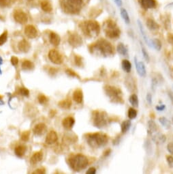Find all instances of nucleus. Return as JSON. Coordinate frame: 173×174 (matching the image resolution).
I'll use <instances>...</instances> for the list:
<instances>
[{"mask_svg": "<svg viewBox=\"0 0 173 174\" xmlns=\"http://www.w3.org/2000/svg\"><path fill=\"white\" fill-rule=\"evenodd\" d=\"M20 93L22 94V95L25 96H28L29 94V90H27L26 88H21L20 89Z\"/></svg>", "mask_w": 173, "mask_h": 174, "instance_id": "a18cd8bd", "label": "nucleus"}, {"mask_svg": "<svg viewBox=\"0 0 173 174\" xmlns=\"http://www.w3.org/2000/svg\"><path fill=\"white\" fill-rule=\"evenodd\" d=\"M104 92L106 96L110 98L113 103H123L122 92L121 90L112 85H106L104 87Z\"/></svg>", "mask_w": 173, "mask_h": 174, "instance_id": "39448f33", "label": "nucleus"}, {"mask_svg": "<svg viewBox=\"0 0 173 174\" xmlns=\"http://www.w3.org/2000/svg\"><path fill=\"white\" fill-rule=\"evenodd\" d=\"M25 33L29 38H35L37 36V29L34 26L32 25H29L26 26L25 29Z\"/></svg>", "mask_w": 173, "mask_h": 174, "instance_id": "ddd939ff", "label": "nucleus"}, {"mask_svg": "<svg viewBox=\"0 0 173 174\" xmlns=\"http://www.w3.org/2000/svg\"><path fill=\"white\" fill-rule=\"evenodd\" d=\"M82 0H64L63 1V8L67 13L76 14L81 9Z\"/></svg>", "mask_w": 173, "mask_h": 174, "instance_id": "6e6552de", "label": "nucleus"}, {"mask_svg": "<svg viewBox=\"0 0 173 174\" xmlns=\"http://www.w3.org/2000/svg\"><path fill=\"white\" fill-rule=\"evenodd\" d=\"M114 2L116 3V5L118 7H121L122 6V1L121 0H113Z\"/></svg>", "mask_w": 173, "mask_h": 174, "instance_id": "6e6d98bb", "label": "nucleus"}, {"mask_svg": "<svg viewBox=\"0 0 173 174\" xmlns=\"http://www.w3.org/2000/svg\"><path fill=\"white\" fill-rule=\"evenodd\" d=\"M121 67L123 71H125L127 73H129L131 70V64L129 60L123 59L121 62Z\"/></svg>", "mask_w": 173, "mask_h": 174, "instance_id": "bb28decb", "label": "nucleus"}, {"mask_svg": "<svg viewBox=\"0 0 173 174\" xmlns=\"http://www.w3.org/2000/svg\"><path fill=\"white\" fill-rule=\"evenodd\" d=\"M7 36V34L6 32L3 33V34L0 36V45H2L6 42Z\"/></svg>", "mask_w": 173, "mask_h": 174, "instance_id": "58836bf2", "label": "nucleus"}, {"mask_svg": "<svg viewBox=\"0 0 173 174\" xmlns=\"http://www.w3.org/2000/svg\"><path fill=\"white\" fill-rule=\"evenodd\" d=\"M33 68H34V64L29 60H25L22 64V69L25 70H31Z\"/></svg>", "mask_w": 173, "mask_h": 174, "instance_id": "72a5a7b5", "label": "nucleus"}, {"mask_svg": "<svg viewBox=\"0 0 173 174\" xmlns=\"http://www.w3.org/2000/svg\"><path fill=\"white\" fill-rule=\"evenodd\" d=\"M134 63H135V66H136L137 73L139 74V76H141L142 77H145L146 74L145 64L142 62H138L136 57H134Z\"/></svg>", "mask_w": 173, "mask_h": 174, "instance_id": "9b49d317", "label": "nucleus"}, {"mask_svg": "<svg viewBox=\"0 0 173 174\" xmlns=\"http://www.w3.org/2000/svg\"><path fill=\"white\" fill-rule=\"evenodd\" d=\"M142 55H143L144 59L147 62H149L150 58H149V55L148 52L146 51V50L145 49V47H142Z\"/></svg>", "mask_w": 173, "mask_h": 174, "instance_id": "4c0bfd02", "label": "nucleus"}, {"mask_svg": "<svg viewBox=\"0 0 173 174\" xmlns=\"http://www.w3.org/2000/svg\"><path fill=\"white\" fill-rule=\"evenodd\" d=\"M129 102L130 104L134 107H138L139 105V101H138V96L136 94H131V95L129 98Z\"/></svg>", "mask_w": 173, "mask_h": 174, "instance_id": "473e14b6", "label": "nucleus"}, {"mask_svg": "<svg viewBox=\"0 0 173 174\" xmlns=\"http://www.w3.org/2000/svg\"><path fill=\"white\" fill-rule=\"evenodd\" d=\"M148 126V133L152 134L157 130V126L156 123L153 120H149L147 122Z\"/></svg>", "mask_w": 173, "mask_h": 174, "instance_id": "393cba45", "label": "nucleus"}, {"mask_svg": "<svg viewBox=\"0 0 173 174\" xmlns=\"http://www.w3.org/2000/svg\"><path fill=\"white\" fill-rule=\"evenodd\" d=\"M152 140L154 143H156V144L161 145L166 142V135L162 133H157L153 136Z\"/></svg>", "mask_w": 173, "mask_h": 174, "instance_id": "a211bd4d", "label": "nucleus"}, {"mask_svg": "<svg viewBox=\"0 0 173 174\" xmlns=\"http://www.w3.org/2000/svg\"><path fill=\"white\" fill-rule=\"evenodd\" d=\"M166 161L169 167L171 168H173V156H167Z\"/></svg>", "mask_w": 173, "mask_h": 174, "instance_id": "79ce46f5", "label": "nucleus"}, {"mask_svg": "<svg viewBox=\"0 0 173 174\" xmlns=\"http://www.w3.org/2000/svg\"><path fill=\"white\" fill-rule=\"evenodd\" d=\"M11 0H0V6L2 7H6L10 3Z\"/></svg>", "mask_w": 173, "mask_h": 174, "instance_id": "c03bdc74", "label": "nucleus"}, {"mask_svg": "<svg viewBox=\"0 0 173 174\" xmlns=\"http://www.w3.org/2000/svg\"><path fill=\"white\" fill-rule=\"evenodd\" d=\"M58 139L57 135L54 130H51L48 132L46 137V143L47 144H53L57 142Z\"/></svg>", "mask_w": 173, "mask_h": 174, "instance_id": "f3484780", "label": "nucleus"}, {"mask_svg": "<svg viewBox=\"0 0 173 174\" xmlns=\"http://www.w3.org/2000/svg\"><path fill=\"white\" fill-rule=\"evenodd\" d=\"M157 84H158V81H157V79H156L155 77H153L151 79V90L153 91H154V92L156 91V89L157 86Z\"/></svg>", "mask_w": 173, "mask_h": 174, "instance_id": "ea45409f", "label": "nucleus"}, {"mask_svg": "<svg viewBox=\"0 0 173 174\" xmlns=\"http://www.w3.org/2000/svg\"><path fill=\"white\" fill-rule=\"evenodd\" d=\"M146 99L149 105H152V96L150 93H148L146 96Z\"/></svg>", "mask_w": 173, "mask_h": 174, "instance_id": "09e8293b", "label": "nucleus"}, {"mask_svg": "<svg viewBox=\"0 0 173 174\" xmlns=\"http://www.w3.org/2000/svg\"><path fill=\"white\" fill-rule=\"evenodd\" d=\"M81 27L84 34L89 38H96L100 33V28L96 21H88L83 22L81 25Z\"/></svg>", "mask_w": 173, "mask_h": 174, "instance_id": "20e7f679", "label": "nucleus"}, {"mask_svg": "<svg viewBox=\"0 0 173 174\" xmlns=\"http://www.w3.org/2000/svg\"><path fill=\"white\" fill-rule=\"evenodd\" d=\"M75 64H77V66H80L82 64V59L79 56H76L75 57Z\"/></svg>", "mask_w": 173, "mask_h": 174, "instance_id": "de8ad7c7", "label": "nucleus"}, {"mask_svg": "<svg viewBox=\"0 0 173 174\" xmlns=\"http://www.w3.org/2000/svg\"><path fill=\"white\" fill-rule=\"evenodd\" d=\"M105 35L108 38L115 39L120 36V29L116 23L112 20H108L103 25Z\"/></svg>", "mask_w": 173, "mask_h": 174, "instance_id": "423d86ee", "label": "nucleus"}, {"mask_svg": "<svg viewBox=\"0 0 173 174\" xmlns=\"http://www.w3.org/2000/svg\"><path fill=\"white\" fill-rule=\"evenodd\" d=\"M167 150L171 154L173 155V142H170L167 145Z\"/></svg>", "mask_w": 173, "mask_h": 174, "instance_id": "49530a36", "label": "nucleus"}, {"mask_svg": "<svg viewBox=\"0 0 173 174\" xmlns=\"http://www.w3.org/2000/svg\"><path fill=\"white\" fill-rule=\"evenodd\" d=\"M71 105H72V103H71V101L69 99L63 100L59 103V107H62V109H70L71 107Z\"/></svg>", "mask_w": 173, "mask_h": 174, "instance_id": "c9c22d12", "label": "nucleus"}, {"mask_svg": "<svg viewBox=\"0 0 173 174\" xmlns=\"http://www.w3.org/2000/svg\"><path fill=\"white\" fill-rule=\"evenodd\" d=\"M172 123L173 124V116H172Z\"/></svg>", "mask_w": 173, "mask_h": 174, "instance_id": "13d9d810", "label": "nucleus"}, {"mask_svg": "<svg viewBox=\"0 0 173 174\" xmlns=\"http://www.w3.org/2000/svg\"><path fill=\"white\" fill-rule=\"evenodd\" d=\"M86 140L90 147L93 148H100L107 144L108 137L102 132H96L86 135Z\"/></svg>", "mask_w": 173, "mask_h": 174, "instance_id": "f03ea898", "label": "nucleus"}, {"mask_svg": "<svg viewBox=\"0 0 173 174\" xmlns=\"http://www.w3.org/2000/svg\"><path fill=\"white\" fill-rule=\"evenodd\" d=\"M131 125V122L130 120H125L122 122L121 125V129L122 133H126V132L130 130V128Z\"/></svg>", "mask_w": 173, "mask_h": 174, "instance_id": "c85d7f7f", "label": "nucleus"}, {"mask_svg": "<svg viewBox=\"0 0 173 174\" xmlns=\"http://www.w3.org/2000/svg\"><path fill=\"white\" fill-rule=\"evenodd\" d=\"M47 100H48V98L44 95H40L38 97V101H39V103L41 104L46 103Z\"/></svg>", "mask_w": 173, "mask_h": 174, "instance_id": "37998d69", "label": "nucleus"}, {"mask_svg": "<svg viewBox=\"0 0 173 174\" xmlns=\"http://www.w3.org/2000/svg\"><path fill=\"white\" fill-rule=\"evenodd\" d=\"M44 173V169H36L35 171H33V173Z\"/></svg>", "mask_w": 173, "mask_h": 174, "instance_id": "4d7b16f0", "label": "nucleus"}, {"mask_svg": "<svg viewBox=\"0 0 173 174\" xmlns=\"http://www.w3.org/2000/svg\"><path fill=\"white\" fill-rule=\"evenodd\" d=\"M168 95L169 98H170L172 104L173 105V92H172V91H168Z\"/></svg>", "mask_w": 173, "mask_h": 174, "instance_id": "5fc2aeb1", "label": "nucleus"}, {"mask_svg": "<svg viewBox=\"0 0 173 174\" xmlns=\"http://www.w3.org/2000/svg\"><path fill=\"white\" fill-rule=\"evenodd\" d=\"M137 22H138V25L139 29H140V31H141V34H142V37H143V38H144V40H145V42H146V43H147V44L149 45V40H148L147 36H146V35L143 26H142V24L141 23V22L140 21V20H138Z\"/></svg>", "mask_w": 173, "mask_h": 174, "instance_id": "f704fd0d", "label": "nucleus"}, {"mask_svg": "<svg viewBox=\"0 0 173 174\" xmlns=\"http://www.w3.org/2000/svg\"><path fill=\"white\" fill-rule=\"evenodd\" d=\"M90 51L93 54L99 55L105 58L113 55L115 54L112 44L108 41L104 39L99 40L96 43L93 44L90 47Z\"/></svg>", "mask_w": 173, "mask_h": 174, "instance_id": "f257e3e1", "label": "nucleus"}, {"mask_svg": "<svg viewBox=\"0 0 173 174\" xmlns=\"http://www.w3.org/2000/svg\"><path fill=\"white\" fill-rule=\"evenodd\" d=\"M48 58H49L51 62L55 64H61L63 62V59L61 54L55 49H52L49 51Z\"/></svg>", "mask_w": 173, "mask_h": 174, "instance_id": "1a4fd4ad", "label": "nucleus"}, {"mask_svg": "<svg viewBox=\"0 0 173 174\" xmlns=\"http://www.w3.org/2000/svg\"><path fill=\"white\" fill-rule=\"evenodd\" d=\"M41 8L46 13H50L52 10L51 3L47 1V0H44V1L41 2Z\"/></svg>", "mask_w": 173, "mask_h": 174, "instance_id": "cd10ccee", "label": "nucleus"}, {"mask_svg": "<svg viewBox=\"0 0 173 174\" xmlns=\"http://www.w3.org/2000/svg\"><path fill=\"white\" fill-rule=\"evenodd\" d=\"M47 130V126L43 123H40L37 124L35 126V127L33 128V133L36 135L40 136L43 135L45 132Z\"/></svg>", "mask_w": 173, "mask_h": 174, "instance_id": "dca6fc26", "label": "nucleus"}, {"mask_svg": "<svg viewBox=\"0 0 173 174\" xmlns=\"http://www.w3.org/2000/svg\"><path fill=\"white\" fill-rule=\"evenodd\" d=\"M149 46L155 49L156 51H160L161 49V43L160 42V40L157 38H153L149 40Z\"/></svg>", "mask_w": 173, "mask_h": 174, "instance_id": "4be33fe9", "label": "nucleus"}, {"mask_svg": "<svg viewBox=\"0 0 173 174\" xmlns=\"http://www.w3.org/2000/svg\"><path fill=\"white\" fill-rule=\"evenodd\" d=\"M120 13H121V16L124 22H125L126 24H130V18L127 10L125 8H121V10H120Z\"/></svg>", "mask_w": 173, "mask_h": 174, "instance_id": "7c9ffc66", "label": "nucleus"}, {"mask_svg": "<svg viewBox=\"0 0 173 174\" xmlns=\"http://www.w3.org/2000/svg\"><path fill=\"white\" fill-rule=\"evenodd\" d=\"M68 41H69V43L74 47H79L82 44V40L81 37L79 35H78L77 33H73V34H71L69 37Z\"/></svg>", "mask_w": 173, "mask_h": 174, "instance_id": "f8f14e48", "label": "nucleus"}, {"mask_svg": "<svg viewBox=\"0 0 173 174\" xmlns=\"http://www.w3.org/2000/svg\"><path fill=\"white\" fill-rule=\"evenodd\" d=\"M165 108H166V106H165L164 105H161L156 106V109H157V111H164Z\"/></svg>", "mask_w": 173, "mask_h": 174, "instance_id": "603ef678", "label": "nucleus"}, {"mask_svg": "<svg viewBox=\"0 0 173 174\" xmlns=\"http://www.w3.org/2000/svg\"><path fill=\"white\" fill-rule=\"evenodd\" d=\"M93 120L94 126L97 128H102L106 126L108 122L107 113L104 111H94Z\"/></svg>", "mask_w": 173, "mask_h": 174, "instance_id": "0eeeda50", "label": "nucleus"}, {"mask_svg": "<svg viewBox=\"0 0 173 174\" xmlns=\"http://www.w3.org/2000/svg\"><path fill=\"white\" fill-rule=\"evenodd\" d=\"M159 122L161 124V126H164L166 129H169L171 128V123L165 117H161L159 118Z\"/></svg>", "mask_w": 173, "mask_h": 174, "instance_id": "2f4dec72", "label": "nucleus"}, {"mask_svg": "<svg viewBox=\"0 0 173 174\" xmlns=\"http://www.w3.org/2000/svg\"><path fill=\"white\" fill-rule=\"evenodd\" d=\"M137 116V111L135 109L130 107L128 109V118L130 120H134L136 118Z\"/></svg>", "mask_w": 173, "mask_h": 174, "instance_id": "e433bc0d", "label": "nucleus"}, {"mask_svg": "<svg viewBox=\"0 0 173 174\" xmlns=\"http://www.w3.org/2000/svg\"><path fill=\"white\" fill-rule=\"evenodd\" d=\"M42 158H43V153L42 152H36L33 155V156L31 157V159H30V163L32 165H35L37 163H38L41 161L42 160Z\"/></svg>", "mask_w": 173, "mask_h": 174, "instance_id": "6ab92c4d", "label": "nucleus"}, {"mask_svg": "<svg viewBox=\"0 0 173 174\" xmlns=\"http://www.w3.org/2000/svg\"><path fill=\"white\" fill-rule=\"evenodd\" d=\"M139 3L145 9H151L156 6L155 0H139Z\"/></svg>", "mask_w": 173, "mask_h": 174, "instance_id": "2eb2a0df", "label": "nucleus"}, {"mask_svg": "<svg viewBox=\"0 0 173 174\" xmlns=\"http://www.w3.org/2000/svg\"><path fill=\"white\" fill-rule=\"evenodd\" d=\"M96 173V169L94 167H90L86 172V173L87 174H95Z\"/></svg>", "mask_w": 173, "mask_h": 174, "instance_id": "3c124183", "label": "nucleus"}, {"mask_svg": "<svg viewBox=\"0 0 173 174\" xmlns=\"http://www.w3.org/2000/svg\"><path fill=\"white\" fill-rule=\"evenodd\" d=\"M75 124V120L72 117H67L65 119H63L62 122V125L65 129L70 130L73 128Z\"/></svg>", "mask_w": 173, "mask_h": 174, "instance_id": "4468645a", "label": "nucleus"}, {"mask_svg": "<svg viewBox=\"0 0 173 174\" xmlns=\"http://www.w3.org/2000/svg\"><path fill=\"white\" fill-rule=\"evenodd\" d=\"M116 51L120 55L123 56H127L128 54V51L126 47L123 43H119L117 47H116Z\"/></svg>", "mask_w": 173, "mask_h": 174, "instance_id": "a878e982", "label": "nucleus"}, {"mask_svg": "<svg viewBox=\"0 0 173 174\" xmlns=\"http://www.w3.org/2000/svg\"><path fill=\"white\" fill-rule=\"evenodd\" d=\"M146 25L148 29L149 30H152V31H153V30H156L159 28V25L157 24L155 21L151 19V18H149V19L146 21Z\"/></svg>", "mask_w": 173, "mask_h": 174, "instance_id": "b1692460", "label": "nucleus"}, {"mask_svg": "<svg viewBox=\"0 0 173 174\" xmlns=\"http://www.w3.org/2000/svg\"><path fill=\"white\" fill-rule=\"evenodd\" d=\"M50 42L52 45L55 46H58L61 42V39L58 34L56 33L52 32L50 34Z\"/></svg>", "mask_w": 173, "mask_h": 174, "instance_id": "5701e85b", "label": "nucleus"}, {"mask_svg": "<svg viewBox=\"0 0 173 174\" xmlns=\"http://www.w3.org/2000/svg\"><path fill=\"white\" fill-rule=\"evenodd\" d=\"M14 20L18 23L24 24L25 23L27 22V16L24 12H22V10H16L14 13Z\"/></svg>", "mask_w": 173, "mask_h": 174, "instance_id": "9d476101", "label": "nucleus"}, {"mask_svg": "<svg viewBox=\"0 0 173 174\" xmlns=\"http://www.w3.org/2000/svg\"><path fill=\"white\" fill-rule=\"evenodd\" d=\"M25 152H26V147L25 146H18L14 150L15 154L19 157H22L23 156Z\"/></svg>", "mask_w": 173, "mask_h": 174, "instance_id": "c756f323", "label": "nucleus"}, {"mask_svg": "<svg viewBox=\"0 0 173 174\" xmlns=\"http://www.w3.org/2000/svg\"><path fill=\"white\" fill-rule=\"evenodd\" d=\"M88 162L87 158L81 154L73 155L69 159L70 167L75 171H80L85 169L87 167Z\"/></svg>", "mask_w": 173, "mask_h": 174, "instance_id": "7ed1b4c3", "label": "nucleus"}, {"mask_svg": "<svg viewBox=\"0 0 173 174\" xmlns=\"http://www.w3.org/2000/svg\"><path fill=\"white\" fill-rule=\"evenodd\" d=\"M11 63H12L14 66L17 65L18 63V59L17 57H12V58H11Z\"/></svg>", "mask_w": 173, "mask_h": 174, "instance_id": "8fccbe9b", "label": "nucleus"}, {"mask_svg": "<svg viewBox=\"0 0 173 174\" xmlns=\"http://www.w3.org/2000/svg\"><path fill=\"white\" fill-rule=\"evenodd\" d=\"M73 99L77 103H82L83 100V94H82V90L78 89L75 90L73 94Z\"/></svg>", "mask_w": 173, "mask_h": 174, "instance_id": "aec40b11", "label": "nucleus"}, {"mask_svg": "<svg viewBox=\"0 0 173 174\" xmlns=\"http://www.w3.org/2000/svg\"><path fill=\"white\" fill-rule=\"evenodd\" d=\"M29 137V132L28 131H25L24 132H22V134L21 135V139L23 141H28Z\"/></svg>", "mask_w": 173, "mask_h": 174, "instance_id": "a19ab883", "label": "nucleus"}, {"mask_svg": "<svg viewBox=\"0 0 173 174\" xmlns=\"http://www.w3.org/2000/svg\"><path fill=\"white\" fill-rule=\"evenodd\" d=\"M18 48L21 52H27L30 49V44L26 40H22L18 44Z\"/></svg>", "mask_w": 173, "mask_h": 174, "instance_id": "412c9836", "label": "nucleus"}, {"mask_svg": "<svg viewBox=\"0 0 173 174\" xmlns=\"http://www.w3.org/2000/svg\"><path fill=\"white\" fill-rule=\"evenodd\" d=\"M66 73H67V74H68L70 76H73V77H76L77 76V74L75 73L74 72L72 71V70H70V69L67 70H66Z\"/></svg>", "mask_w": 173, "mask_h": 174, "instance_id": "864d4df0", "label": "nucleus"}]
</instances>
